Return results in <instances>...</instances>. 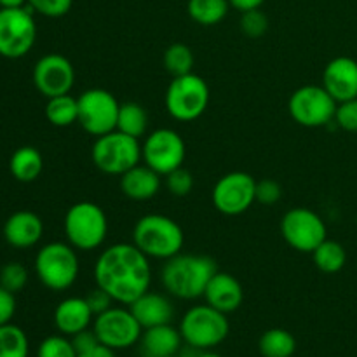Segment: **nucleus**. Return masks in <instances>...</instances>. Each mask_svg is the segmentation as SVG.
Listing matches in <instances>:
<instances>
[{"label":"nucleus","instance_id":"1a4fd4ad","mask_svg":"<svg viewBox=\"0 0 357 357\" xmlns=\"http://www.w3.org/2000/svg\"><path fill=\"white\" fill-rule=\"evenodd\" d=\"M37 40V23L30 7H0V56L20 59Z\"/></svg>","mask_w":357,"mask_h":357},{"label":"nucleus","instance_id":"dca6fc26","mask_svg":"<svg viewBox=\"0 0 357 357\" xmlns=\"http://www.w3.org/2000/svg\"><path fill=\"white\" fill-rule=\"evenodd\" d=\"M33 86L37 87L38 93L45 98L61 96L68 94L75 84V68L72 61L58 52L45 54L35 63L33 73Z\"/></svg>","mask_w":357,"mask_h":357},{"label":"nucleus","instance_id":"f257e3e1","mask_svg":"<svg viewBox=\"0 0 357 357\" xmlns=\"http://www.w3.org/2000/svg\"><path fill=\"white\" fill-rule=\"evenodd\" d=\"M94 281L121 305H131L152 284L150 258L135 243L105 248L94 264Z\"/></svg>","mask_w":357,"mask_h":357},{"label":"nucleus","instance_id":"f704fd0d","mask_svg":"<svg viewBox=\"0 0 357 357\" xmlns=\"http://www.w3.org/2000/svg\"><path fill=\"white\" fill-rule=\"evenodd\" d=\"M194 174L183 166L166 174V187L174 197H187L194 188Z\"/></svg>","mask_w":357,"mask_h":357},{"label":"nucleus","instance_id":"423d86ee","mask_svg":"<svg viewBox=\"0 0 357 357\" xmlns=\"http://www.w3.org/2000/svg\"><path fill=\"white\" fill-rule=\"evenodd\" d=\"M229 331L230 324L227 314L208 303L190 307L180 323L181 338L194 351H211L218 347L229 337Z\"/></svg>","mask_w":357,"mask_h":357},{"label":"nucleus","instance_id":"72a5a7b5","mask_svg":"<svg viewBox=\"0 0 357 357\" xmlns=\"http://www.w3.org/2000/svg\"><path fill=\"white\" fill-rule=\"evenodd\" d=\"M241 30L246 37L260 38L268 30V17L261 9H251L241 13Z\"/></svg>","mask_w":357,"mask_h":357},{"label":"nucleus","instance_id":"a211bd4d","mask_svg":"<svg viewBox=\"0 0 357 357\" xmlns=\"http://www.w3.org/2000/svg\"><path fill=\"white\" fill-rule=\"evenodd\" d=\"M44 236L42 218L33 211H16L3 223V239L16 250H28Z\"/></svg>","mask_w":357,"mask_h":357},{"label":"nucleus","instance_id":"79ce46f5","mask_svg":"<svg viewBox=\"0 0 357 357\" xmlns=\"http://www.w3.org/2000/svg\"><path fill=\"white\" fill-rule=\"evenodd\" d=\"M265 0H229L230 7L241 10V13H246L251 9H260L264 6Z\"/></svg>","mask_w":357,"mask_h":357},{"label":"nucleus","instance_id":"7c9ffc66","mask_svg":"<svg viewBox=\"0 0 357 357\" xmlns=\"http://www.w3.org/2000/svg\"><path fill=\"white\" fill-rule=\"evenodd\" d=\"M28 337L16 324L0 326V357H28Z\"/></svg>","mask_w":357,"mask_h":357},{"label":"nucleus","instance_id":"49530a36","mask_svg":"<svg viewBox=\"0 0 357 357\" xmlns=\"http://www.w3.org/2000/svg\"><path fill=\"white\" fill-rule=\"evenodd\" d=\"M169 357H180V356H178V354H176V356H169Z\"/></svg>","mask_w":357,"mask_h":357},{"label":"nucleus","instance_id":"c756f323","mask_svg":"<svg viewBox=\"0 0 357 357\" xmlns=\"http://www.w3.org/2000/svg\"><path fill=\"white\" fill-rule=\"evenodd\" d=\"M164 68L171 73L173 77H181L188 75L194 70V52L188 47L187 44H181V42H176V44H171L169 47L164 51Z\"/></svg>","mask_w":357,"mask_h":357},{"label":"nucleus","instance_id":"4c0bfd02","mask_svg":"<svg viewBox=\"0 0 357 357\" xmlns=\"http://www.w3.org/2000/svg\"><path fill=\"white\" fill-rule=\"evenodd\" d=\"M282 188L275 180L257 181V202L264 206H272L281 201Z\"/></svg>","mask_w":357,"mask_h":357},{"label":"nucleus","instance_id":"f3484780","mask_svg":"<svg viewBox=\"0 0 357 357\" xmlns=\"http://www.w3.org/2000/svg\"><path fill=\"white\" fill-rule=\"evenodd\" d=\"M323 87L337 103L357 98V61L349 56L331 59L323 72Z\"/></svg>","mask_w":357,"mask_h":357},{"label":"nucleus","instance_id":"20e7f679","mask_svg":"<svg viewBox=\"0 0 357 357\" xmlns=\"http://www.w3.org/2000/svg\"><path fill=\"white\" fill-rule=\"evenodd\" d=\"M66 243L77 251L98 250L103 246L108 236V218L100 204L91 201H80L70 206L63 220Z\"/></svg>","mask_w":357,"mask_h":357},{"label":"nucleus","instance_id":"e433bc0d","mask_svg":"<svg viewBox=\"0 0 357 357\" xmlns=\"http://www.w3.org/2000/svg\"><path fill=\"white\" fill-rule=\"evenodd\" d=\"M335 122L344 131L357 132V98L338 103Z\"/></svg>","mask_w":357,"mask_h":357},{"label":"nucleus","instance_id":"b1692460","mask_svg":"<svg viewBox=\"0 0 357 357\" xmlns=\"http://www.w3.org/2000/svg\"><path fill=\"white\" fill-rule=\"evenodd\" d=\"M10 174L21 183H31L37 180L44 169V159L42 153L35 146L24 145L14 150L9 160Z\"/></svg>","mask_w":357,"mask_h":357},{"label":"nucleus","instance_id":"ea45409f","mask_svg":"<svg viewBox=\"0 0 357 357\" xmlns=\"http://www.w3.org/2000/svg\"><path fill=\"white\" fill-rule=\"evenodd\" d=\"M16 314V296L0 286V326L9 324Z\"/></svg>","mask_w":357,"mask_h":357},{"label":"nucleus","instance_id":"412c9836","mask_svg":"<svg viewBox=\"0 0 357 357\" xmlns=\"http://www.w3.org/2000/svg\"><path fill=\"white\" fill-rule=\"evenodd\" d=\"M129 310L142 324L143 330L160 326V324H169L174 317V307L171 300L160 293L150 291V289L143 293L136 302H132L129 305Z\"/></svg>","mask_w":357,"mask_h":357},{"label":"nucleus","instance_id":"37998d69","mask_svg":"<svg viewBox=\"0 0 357 357\" xmlns=\"http://www.w3.org/2000/svg\"><path fill=\"white\" fill-rule=\"evenodd\" d=\"M77 357H115V351H112V349L105 347V345L100 344L94 349H91V351L82 352V354H77Z\"/></svg>","mask_w":357,"mask_h":357},{"label":"nucleus","instance_id":"c85d7f7f","mask_svg":"<svg viewBox=\"0 0 357 357\" xmlns=\"http://www.w3.org/2000/svg\"><path fill=\"white\" fill-rule=\"evenodd\" d=\"M310 255L314 265L324 274H337L347 264V251L337 241H323Z\"/></svg>","mask_w":357,"mask_h":357},{"label":"nucleus","instance_id":"4be33fe9","mask_svg":"<svg viewBox=\"0 0 357 357\" xmlns=\"http://www.w3.org/2000/svg\"><path fill=\"white\" fill-rule=\"evenodd\" d=\"M160 174L146 164H138L121 176V190L131 201H149L160 190Z\"/></svg>","mask_w":357,"mask_h":357},{"label":"nucleus","instance_id":"a18cd8bd","mask_svg":"<svg viewBox=\"0 0 357 357\" xmlns=\"http://www.w3.org/2000/svg\"><path fill=\"white\" fill-rule=\"evenodd\" d=\"M195 357H222L220 354H215V352H201V354H197Z\"/></svg>","mask_w":357,"mask_h":357},{"label":"nucleus","instance_id":"ddd939ff","mask_svg":"<svg viewBox=\"0 0 357 357\" xmlns=\"http://www.w3.org/2000/svg\"><path fill=\"white\" fill-rule=\"evenodd\" d=\"M281 234L289 248L298 253H312L328 239L324 220L309 208H293L281 220Z\"/></svg>","mask_w":357,"mask_h":357},{"label":"nucleus","instance_id":"c03bdc74","mask_svg":"<svg viewBox=\"0 0 357 357\" xmlns=\"http://www.w3.org/2000/svg\"><path fill=\"white\" fill-rule=\"evenodd\" d=\"M28 0H0V7L3 9H13V7H24Z\"/></svg>","mask_w":357,"mask_h":357},{"label":"nucleus","instance_id":"a878e982","mask_svg":"<svg viewBox=\"0 0 357 357\" xmlns=\"http://www.w3.org/2000/svg\"><path fill=\"white\" fill-rule=\"evenodd\" d=\"M45 119L54 128H68L79 122V100L72 94L47 98L45 103Z\"/></svg>","mask_w":357,"mask_h":357},{"label":"nucleus","instance_id":"0eeeda50","mask_svg":"<svg viewBox=\"0 0 357 357\" xmlns=\"http://www.w3.org/2000/svg\"><path fill=\"white\" fill-rule=\"evenodd\" d=\"M91 159L101 173L122 176L142 162V143L115 129L94 139Z\"/></svg>","mask_w":357,"mask_h":357},{"label":"nucleus","instance_id":"2eb2a0df","mask_svg":"<svg viewBox=\"0 0 357 357\" xmlns=\"http://www.w3.org/2000/svg\"><path fill=\"white\" fill-rule=\"evenodd\" d=\"M93 330L101 345L112 351H122L136 345L142 338L143 328L132 312L124 307H110L94 317Z\"/></svg>","mask_w":357,"mask_h":357},{"label":"nucleus","instance_id":"9b49d317","mask_svg":"<svg viewBox=\"0 0 357 357\" xmlns=\"http://www.w3.org/2000/svg\"><path fill=\"white\" fill-rule=\"evenodd\" d=\"M77 100H79V124L87 135L98 138L117 129L121 103L110 91L93 87L84 91Z\"/></svg>","mask_w":357,"mask_h":357},{"label":"nucleus","instance_id":"7ed1b4c3","mask_svg":"<svg viewBox=\"0 0 357 357\" xmlns=\"http://www.w3.org/2000/svg\"><path fill=\"white\" fill-rule=\"evenodd\" d=\"M132 243L149 258L166 261L181 253L185 234L180 223L174 222L171 216L150 213L135 223Z\"/></svg>","mask_w":357,"mask_h":357},{"label":"nucleus","instance_id":"6ab92c4d","mask_svg":"<svg viewBox=\"0 0 357 357\" xmlns=\"http://www.w3.org/2000/svg\"><path fill=\"white\" fill-rule=\"evenodd\" d=\"M204 300L208 305L215 307L223 314L236 312L244 300V291L241 282L229 272H216L209 281L204 291Z\"/></svg>","mask_w":357,"mask_h":357},{"label":"nucleus","instance_id":"aec40b11","mask_svg":"<svg viewBox=\"0 0 357 357\" xmlns=\"http://www.w3.org/2000/svg\"><path fill=\"white\" fill-rule=\"evenodd\" d=\"M94 314L87 303L86 296H70L61 300L54 309V326L65 337H73L80 331L87 330L93 323Z\"/></svg>","mask_w":357,"mask_h":357},{"label":"nucleus","instance_id":"f8f14e48","mask_svg":"<svg viewBox=\"0 0 357 357\" xmlns=\"http://www.w3.org/2000/svg\"><path fill=\"white\" fill-rule=\"evenodd\" d=\"M187 146L174 129L159 128L145 136L142 145V160L160 176L183 166Z\"/></svg>","mask_w":357,"mask_h":357},{"label":"nucleus","instance_id":"cd10ccee","mask_svg":"<svg viewBox=\"0 0 357 357\" xmlns=\"http://www.w3.org/2000/svg\"><path fill=\"white\" fill-rule=\"evenodd\" d=\"M258 351L264 357H291L296 351V340L289 331L272 328L260 337Z\"/></svg>","mask_w":357,"mask_h":357},{"label":"nucleus","instance_id":"2f4dec72","mask_svg":"<svg viewBox=\"0 0 357 357\" xmlns=\"http://www.w3.org/2000/svg\"><path fill=\"white\" fill-rule=\"evenodd\" d=\"M28 282V271L24 265L17 264V261H10L0 268V286L10 293L23 291L24 286Z\"/></svg>","mask_w":357,"mask_h":357},{"label":"nucleus","instance_id":"c9c22d12","mask_svg":"<svg viewBox=\"0 0 357 357\" xmlns=\"http://www.w3.org/2000/svg\"><path fill=\"white\" fill-rule=\"evenodd\" d=\"M73 0H28V7L45 17H61L70 13Z\"/></svg>","mask_w":357,"mask_h":357},{"label":"nucleus","instance_id":"a19ab883","mask_svg":"<svg viewBox=\"0 0 357 357\" xmlns=\"http://www.w3.org/2000/svg\"><path fill=\"white\" fill-rule=\"evenodd\" d=\"M70 340H72V345L77 354H82V352H87L96 347V345H100L96 333H94V330H89V328L70 337Z\"/></svg>","mask_w":357,"mask_h":357},{"label":"nucleus","instance_id":"58836bf2","mask_svg":"<svg viewBox=\"0 0 357 357\" xmlns=\"http://www.w3.org/2000/svg\"><path fill=\"white\" fill-rule=\"evenodd\" d=\"M86 300H87V303H89L91 310H93L94 317L100 316V314H103L105 310H108L110 307H114L112 305V303H114L112 296L108 295L107 291H103L101 288H98V286H96V289H93L91 293H87Z\"/></svg>","mask_w":357,"mask_h":357},{"label":"nucleus","instance_id":"bb28decb","mask_svg":"<svg viewBox=\"0 0 357 357\" xmlns=\"http://www.w3.org/2000/svg\"><path fill=\"white\" fill-rule=\"evenodd\" d=\"M230 9L229 0H188L187 13L202 26H215L222 23Z\"/></svg>","mask_w":357,"mask_h":357},{"label":"nucleus","instance_id":"9d476101","mask_svg":"<svg viewBox=\"0 0 357 357\" xmlns=\"http://www.w3.org/2000/svg\"><path fill=\"white\" fill-rule=\"evenodd\" d=\"M338 103L323 86L309 84L291 94L288 110L293 121L303 128H323L335 121Z\"/></svg>","mask_w":357,"mask_h":357},{"label":"nucleus","instance_id":"4468645a","mask_svg":"<svg viewBox=\"0 0 357 357\" xmlns=\"http://www.w3.org/2000/svg\"><path fill=\"white\" fill-rule=\"evenodd\" d=\"M211 201L222 215H243L257 202V180L244 171L223 174L213 187Z\"/></svg>","mask_w":357,"mask_h":357},{"label":"nucleus","instance_id":"39448f33","mask_svg":"<svg viewBox=\"0 0 357 357\" xmlns=\"http://www.w3.org/2000/svg\"><path fill=\"white\" fill-rule=\"evenodd\" d=\"M80 264L77 250L68 243L54 241L38 250L35 257V274L51 291H66L79 278Z\"/></svg>","mask_w":357,"mask_h":357},{"label":"nucleus","instance_id":"6e6552de","mask_svg":"<svg viewBox=\"0 0 357 357\" xmlns=\"http://www.w3.org/2000/svg\"><path fill=\"white\" fill-rule=\"evenodd\" d=\"M209 86L197 73L173 77L166 91V110L180 122H194L208 110Z\"/></svg>","mask_w":357,"mask_h":357},{"label":"nucleus","instance_id":"393cba45","mask_svg":"<svg viewBox=\"0 0 357 357\" xmlns=\"http://www.w3.org/2000/svg\"><path fill=\"white\" fill-rule=\"evenodd\" d=\"M117 131L139 139L149 135V114L145 107L136 101L121 103L117 119Z\"/></svg>","mask_w":357,"mask_h":357},{"label":"nucleus","instance_id":"473e14b6","mask_svg":"<svg viewBox=\"0 0 357 357\" xmlns=\"http://www.w3.org/2000/svg\"><path fill=\"white\" fill-rule=\"evenodd\" d=\"M37 357H77V352L70 337L51 335V337L44 338L42 344L38 345Z\"/></svg>","mask_w":357,"mask_h":357},{"label":"nucleus","instance_id":"5701e85b","mask_svg":"<svg viewBox=\"0 0 357 357\" xmlns=\"http://www.w3.org/2000/svg\"><path fill=\"white\" fill-rule=\"evenodd\" d=\"M183 338L180 330L169 324L146 328L143 330L139 345H142L143 357H169L180 352Z\"/></svg>","mask_w":357,"mask_h":357},{"label":"nucleus","instance_id":"f03ea898","mask_svg":"<svg viewBox=\"0 0 357 357\" xmlns=\"http://www.w3.org/2000/svg\"><path fill=\"white\" fill-rule=\"evenodd\" d=\"M218 272L215 260L206 255H176L164 264L160 282L169 295L181 300L204 296L213 275Z\"/></svg>","mask_w":357,"mask_h":357}]
</instances>
